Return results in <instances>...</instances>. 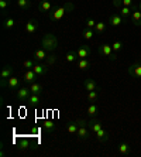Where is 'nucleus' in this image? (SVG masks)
I'll return each instance as SVG.
<instances>
[{
    "label": "nucleus",
    "mask_w": 141,
    "mask_h": 157,
    "mask_svg": "<svg viewBox=\"0 0 141 157\" xmlns=\"http://www.w3.org/2000/svg\"><path fill=\"white\" fill-rule=\"evenodd\" d=\"M82 37L85 38V40H87V41L92 40V38L95 37V30L93 29H87L86 27V29L82 31Z\"/></svg>",
    "instance_id": "nucleus-28"
},
{
    "label": "nucleus",
    "mask_w": 141,
    "mask_h": 157,
    "mask_svg": "<svg viewBox=\"0 0 141 157\" xmlns=\"http://www.w3.org/2000/svg\"><path fill=\"white\" fill-rule=\"evenodd\" d=\"M9 88L10 89H16L17 91L18 88H20V79L16 77H10L9 78Z\"/></svg>",
    "instance_id": "nucleus-26"
},
{
    "label": "nucleus",
    "mask_w": 141,
    "mask_h": 157,
    "mask_svg": "<svg viewBox=\"0 0 141 157\" xmlns=\"http://www.w3.org/2000/svg\"><path fill=\"white\" fill-rule=\"evenodd\" d=\"M33 71L37 74V75H44V74H47L48 71V65H43V64H35L33 68Z\"/></svg>",
    "instance_id": "nucleus-21"
},
{
    "label": "nucleus",
    "mask_w": 141,
    "mask_h": 157,
    "mask_svg": "<svg viewBox=\"0 0 141 157\" xmlns=\"http://www.w3.org/2000/svg\"><path fill=\"white\" fill-rule=\"evenodd\" d=\"M99 52H100L102 55H105V57H107V58H110L112 61H116L117 59V54L114 51H113V47L110 45V44H100V47H99Z\"/></svg>",
    "instance_id": "nucleus-3"
},
{
    "label": "nucleus",
    "mask_w": 141,
    "mask_h": 157,
    "mask_svg": "<svg viewBox=\"0 0 141 157\" xmlns=\"http://www.w3.org/2000/svg\"><path fill=\"white\" fill-rule=\"evenodd\" d=\"M87 128H89V130L93 132L95 135H96V132H99L102 129V122L99 121V119H91V121L87 122Z\"/></svg>",
    "instance_id": "nucleus-11"
},
{
    "label": "nucleus",
    "mask_w": 141,
    "mask_h": 157,
    "mask_svg": "<svg viewBox=\"0 0 141 157\" xmlns=\"http://www.w3.org/2000/svg\"><path fill=\"white\" fill-rule=\"evenodd\" d=\"M138 10H140V11H141V3H140V4H138Z\"/></svg>",
    "instance_id": "nucleus-42"
},
{
    "label": "nucleus",
    "mask_w": 141,
    "mask_h": 157,
    "mask_svg": "<svg viewBox=\"0 0 141 157\" xmlns=\"http://www.w3.org/2000/svg\"><path fill=\"white\" fill-rule=\"evenodd\" d=\"M17 6L23 10H28L31 9V0H17Z\"/></svg>",
    "instance_id": "nucleus-30"
},
{
    "label": "nucleus",
    "mask_w": 141,
    "mask_h": 157,
    "mask_svg": "<svg viewBox=\"0 0 141 157\" xmlns=\"http://www.w3.org/2000/svg\"><path fill=\"white\" fill-rule=\"evenodd\" d=\"M30 89H31V94H37V95H41L44 91V88L41 84L38 82H33V84H30Z\"/></svg>",
    "instance_id": "nucleus-22"
},
{
    "label": "nucleus",
    "mask_w": 141,
    "mask_h": 157,
    "mask_svg": "<svg viewBox=\"0 0 141 157\" xmlns=\"http://www.w3.org/2000/svg\"><path fill=\"white\" fill-rule=\"evenodd\" d=\"M87 122L83 121V119H79V129H78V133L76 136L79 137L80 140H86L89 139V130H87Z\"/></svg>",
    "instance_id": "nucleus-6"
},
{
    "label": "nucleus",
    "mask_w": 141,
    "mask_h": 157,
    "mask_svg": "<svg viewBox=\"0 0 141 157\" xmlns=\"http://www.w3.org/2000/svg\"><path fill=\"white\" fill-rule=\"evenodd\" d=\"M76 67H78L80 71H86V70H89L91 62H89V59H86V58L78 59V61H76Z\"/></svg>",
    "instance_id": "nucleus-20"
},
{
    "label": "nucleus",
    "mask_w": 141,
    "mask_h": 157,
    "mask_svg": "<svg viewBox=\"0 0 141 157\" xmlns=\"http://www.w3.org/2000/svg\"><path fill=\"white\" fill-rule=\"evenodd\" d=\"M38 78H40V75H37L33 70H25L24 75H23V79H24L25 84H33V82H37Z\"/></svg>",
    "instance_id": "nucleus-9"
},
{
    "label": "nucleus",
    "mask_w": 141,
    "mask_h": 157,
    "mask_svg": "<svg viewBox=\"0 0 141 157\" xmlns=\"http://www.w3.org/2000/svg\"><path fill=\"white\" fill-rule=\"evenodd\" d=\"M11 4V0H0V10H2V13H6V10H7V7Z\"/></svg>",
    "instance_id": "nucleus-33"
},
{
    "label": "nucleus",
    "mask_w": 141,
    "mask_h": 157,
    "mask_svg": "<svg viewBox=\"0 0 141 157\" xmlns=\"http://www.w3.org/2000/svg\"><path fill=\"white\" fill-rule=\"evenodd\" d=\"M83 86H85L86 91H98L99 89L98 84H96L93 79H91V78H87V79L83 81Z\"/></svg>",
    "instance_id": "nucleus-17"
},
{
    "label": "nucleus",
    "mask_w": 141,
    "mask_h": 157,
    "mask_svg": "<svg viewBox=\"0 0 141 157\" xmlns=\"http://www.w3.org/2000/svg\"><path fill=\"white\" fill-rule=\"evenodd\" d=\"M30 95H31V89H30V88H27V86L18 88L17 94H16V96H17L18 101H23V102H27V99H28Z\"/></svg>",
    "instance_id": "nucleus-8"
},
{
    "label": "nucleus",
    "mask_w": 141,
    "mask_h": 157,
    "mask_svg": "<svg viewBox=\"0 0 141 157\" xmlns=\"http://www.w3.org/2000/svg\"><path fill=\"white\" fill-rule=\"evenodd\" d=\"M34 65H35V62L33 59H24L23 61V68H25V70H33Z\"/></svg>",
    "instance_id": "nucleus-34"
},
{
    "label": "nucleus",
    "mask_w": 141,
    "mask_h": 157,
    "mask_svg": "<svg viewBox=\"0 0 141 157\" xmlns=\"http://www.w3.org/2000/svg\"><path fill=\"white\" fill-rule=\"evenodd\" d=\"M109 21H110V26L112 27H119V26H121V23H123V17L120 14H117V13H113V14L110 16V18H109Z\"/></svg>",
    "instance_id": "nucleus-12"
},
{
    "label": "nucleus",
    "mask_w": 141,
    "mask_h": 157,
    "mask_svg": "<svg viewBox=\"0 0 141 157\" xmlns=\"http://www.w3.org/2000/svg\"><path fill=\"white\" fill-rule=\"evenodd\" d=\"M76 58H78V54H76V51H69L68 54L65 55V59L68 62H76Z\"/></svg>",
    "instance_id": "nucleus-32"
},
{
    "label": "nucleus",
    "mask_w": 141,
    "mask_h": 157,
    "mask_svg": "<svg viewBox=\"0 0 141 157\" xmlns=\"http://www.w3.org/2000/svg\"><path fill=\"white\" fill-rule=\"evenodd\" d=\"M78 129H79V119L78 121H73V122H69L66 124V130H68L69 135H76L78 133Z\"/></svg>",
    "instance_id": "nucleus-15"
},
{
    "label": "nucleus",
    "mask_w": 141,
    "mask_h": 157,
    "mask_svg": "<svg viewBox=\"0 0 141 157\" xmlns=\"http://www.w3.org/2000/svg\"><path fill=\"white\" fill-rule=\"evenodd\" d=\"M45 61H47V65H52V64H55V62H57V55H55V54H50L47 57V59H45Z\"/></svg>",
    "instance_id": "nucleus-38"
},
{
    "label": "nucleus",
    "mask_w": 141,
    "mask_h": 157,
    "mask_svg": "<svg viewBox=\"0 0 141 157\" xmlns=\"http://www.w3.org/2000/svg\"><path fill=\"white\" fill-rule=\"evenodd\" d=\"M13 74V67L11 65H4L2 72H0V78H2V86L6 88L9 86V78L11 77Z\"/></svg>",
    "instance_id": "nucleus-4"
},
{
    "label": "nucleus",
    "mask_w": 141,
    "mask_h": 157,
    "mask_svg": "<svg viewBox=\"0 0 141 157\" xmlns=\"http://www.w3.org/2000/svg\"><path fill=\"white\" fill-rule=\"evenodd\" d=\"M130 20L134 26H141V11L138 10H133L130 14Z\"/></svg>",
    "instance_id": "nucleus-13"
},
{
    "label": "nucleus",
    "mask_w": 141,
    "mask_h": 157,
    "mask_svg": "<svg viewBox=\"0 0 141 157\" xmlns=\"http://www.w3.org/2000/svg\"><path fill=\"white\" fill-rule=\"evenodd\" d=\"M109 136H110V135H109V132L105 130L103 128H102L99 132H96V137H98L99 142H106V140L109 139Z\"/></svg>",
    "instance_id": "nucleus-24"
},
{
    "label": "nucleus",
    "mask_w": 141,
    "mask_h": 157,
    "mask_svg": "<svg viewBox=\"0 0 141 157\" xmlns=\"http://www.w3.org/2000/svg\"><path fill=\"white\" fill-rule=\"evenodd\" d=\"M41 45H43V48L45 50V51L52 52V51L57 50V47H58V38L51 33L44 34L43 40H41Z\"/></svg>",
    "instance_id": "nucleus-2"
},
{
    "label": "nucleus",
    "mask_w": 141,
    "mask_h": 157,
    "mask_svg": "<svg viewBox=\"0 0 141 157\" xmlns=\"http://www.w3.org/2000/svg\"><path fill=\"white\" fill-rule=\"evenodd\" d=\"M98 98H99V94H98V91H89L87 92V101L89 102H96L98 101Z\"/></svg>",
    "instance_id": "nucleus-31"
},
{
    "label": "nucleus",
    "mask_w": 141,
    "mask_h": 157,
    "mask_svg": "<svg viewBox=\"0 0 141 157\" xmlns=\"http://www.w3.org/2000/svg\"><path fill=\"white\" fill-rule=\"evenodd\" d=\"M134 4L133 0H123V6H127V7H131Z\"/></svg>",
    "instance_id": "nucleus-41"
},
{
    "label": "nucleus",
    "mask_w": 141,
    "mask_h": 157,
    "mask_svg": "<svg viewBox=\"0 0 141 157\" xmlns=\"http://www.w3.org/2000/svg\"><path fill=\"white\" fill-rule=\"evenodd\" d=\"M14 24H16V20H14V18H13V17H7L3 21V29L4 30H13Z\"/></svg>",
    "instance_id": "nucleus-27"
},
{
    "label": "nucleus",
    "mask_w": 141,
    "mask_h": 157,
    "mask_svg": "<svg viewBox=\"0 0 141 157\" xmlns=\"http://www.w3.org/2000/svg\"><path fill=\"white\" fill-rule=\"evenodd\" d=\"M41 102V95H37V94H31V95L28 96V99H27V103H28L30 106H38Z\"/></svg>",
    "instance_id": "nucleus-18"
},
{
    "label": "nucleus",
    "mask_w": 141,
    "mask_h": 157,
    "mask_svg": "<svg viewBox=\"0 0 141 157\" xmlns=\"http://www.w3.org/2000/svg\"><path fill=\"white\" fill-rule=\"evenodd\" d=\"M98 113H99V106L96 105L95 102H92L91 105L87 106V115H89V116H92V117H95Z\"/></svg>",
    "instance_id": "nucleus-25"
},
{
    "label": "nucleus",
    "mask_w": 141,
    "mask_h": 157,
    "mask_svg": "<svg viewBox=\"0 0 141 157\" xmlns=\"http://www.w3.org/2000/svg\"><path fill=\"white\" fill-rule=\"evenodd\" d=\"M43 128L45 129V132H47V133H54L55 132V128H57V126H55V122L54 121H51V119H48V121H44L43 122Z\"/></svg>",
    "instance_id": "nucleus-19"
},
{
    "label": "nucleus",
    "mask_w": 141,
    "mask_h": 157,
    "mask_svg": "<svg viewBox=\"0 0 141 157\" xmlns=\"http://www.w3.org/2000/svg\"><path fill=\"white\" fill-rule=\"evenodd\" d=\"M17 147L20 150H27V149H30V147H31V142H30L28 139H21L20 142L17 143Z\"/></svg>",
    "instance_id": "nucleus-29"
},
{
    "label": "nucleus",
    "mask_w": 141,
    "mask_h": 157,
    "mask_svg": "<svg viewBox=\"0 0 141 157\" xmlns=\"http://www.w3.org/2000/svg\"><path fill=\"white\" fill-rule=\"evenodd\" d=\"M47 52L48 51H45L44 48H40V50H37L35 52H34V58L37 59V61H43V59H47Z\"/></svg>",
    "instance_id": "nucleus-23"
},
{
    "label": "nucleus",
    "mask_w": 141,
    "mask_h": 157,
    "mask_svg": "<svg viewBox=\"0 0 141 157\" xmlns=\"http://www.w3.org/2000/svg\"><path fill=\"white\" fill-rule=\"evenodd\" d=\"M95 26H96V21H95L93 18H87L86 20V27L87 29H95Z\"/></svg>",
    "instance_id": "nucleus-39"
},
{
    "label": "nucleus",
    "mask_w": 141,
    "mask_h": 157,
    "mask_svg": "<svg viewBox=\"0 0 141 157\" xmlns=\"http://www.w3.org/2000/svg\"><path fill=\"white\" fill-rule=\"evenodd\" d=\"M95 33H103L106 30V24L103 21H99V23H96V26H95Z\"/></svg>",
    "instance_id": "nucleus-35"
},
{
    "label": "nucleus",
    "mask_w": 141,
    "mask_h": 157,
    "mask_svg": "<svg viewBox=\"0 0 141 157\" xmlns=\"http://www.w3.org/2000/svg\"><path fill=\"white\" fill-rule=\"evenodd\" d=\"M55 4H52L51 2H48V0H41L40 3H38V10L40 11H44V13H48V11H51V9L54 7Z\"/></svg>",
    "instance_id": "nucleus-14"
},
{
    "label": "nucleus",
    "mask_w": 141,
    "mask_h": 157,
    "mask_svg": "<svg viewBox=\"0 0 141 157\" xmlns=\"http://www.w3.org/2000/svg\"><path fill=\"white\" fill-rule=\"evenodd\" d=\"M113 6L117 9H121L123 7V0H113Z\"/></svg>",
    "instance_id": "nucleus-40"
},
{
    "label": "nucleus",
    "mask_w": 141,
    "mask_h": 157,
    "mask_svg": "<svg viewBox=\"0 0 141 157\" xmlns=\"http://www.w3.org/2000/svg\"><path fill=\"white\" fill-rule=\"evenodd\" d=\"M127 72H128V75L135 78V79H141V59L137 62H134V64H131V65L127 68Z\"/></svg>",
    "instance_id": "nucleus-5"
},
{
    "label": "nucleus",
    "mask_w": 141,
    "mask_h": 157,
    "mask_svg": "<svg viewBox=\"0 0 141 157\" xmlns=\"http://www.w3.org/2000/svg\"><path fill=\"white\" fill-rule=\"evenodd\" d=\"M92 52L91 47L89 45H80L78 50H76V54H78V59H82V58H86L89 57Z\"/></svg>",
    "instance_id": "nucleus-10"
},
{
    "label": "nucleus",
    "mask_w": 141,
    "mask_h": 157,
    "mask_svg": "<svg viewBox=\"0 0 141 157\" xmlns=\"http://www.w3.org/2000/svg\"><path fill=\"white\" fill-rule=\"evenodd\" d=\"M73 4L72 3H66L65 6H54L51 9V11H48V17L51 21H58L65 16L66 11H72L73 10Z\"/></svg>",
    "instance_id": "nucleus-1"
},
{
    "label": "nucleus",
    "mask_w": 141,
    "mask_h": 157,
    "mask_svg": "<svg viewBox=\"0 0 141 157\" xmlns=\"http://www.w3.org/2000/svg\"><path fill=\"white\" fill-rule=\"evenodd\" d=\"M131 7H127V6H123V7H121V17L123 18H127L128 17V16L131 14Z\"/></svg>",
    "instance_id": "nucleus-36"
},
{
    "label": "nucleus",
    "mask_w": 141,
    "mask_h": 157,
    "mask_svg": "<svg viewBox=\"0 0 141 157\" xmlns=\"http://www.w3.org/2000/svg\"><path fill=\"white\" fill-rule=\"evenodd\" d=\"M112 47H113V51H114V52H116V54H117V52H119L120 50L123 48V43H121V41H119V40H117V41H114V43H113V45H112Z\"/></svg>",
    "instance_id": "nucleus-37"
},
{
    "label": "nucleus",
    "mask_w": 141,
    "mask_h": 157,
    "mask_svg": "<svg viewBox=\"0 0 141 157\" xmlns=\"http://www.w3.org/2000/svg\"><path fill=\"white\" fill-rule=\"evenodd\" d=\"M38 27H40L38 21H37L35 18H31V20H28V21L25 23L24 30L27 34H34L35 31H38Z\"/></svg>",
    "instance_id": "nucleus-7"
},
{
    "label": "nucleus",
    "mask_w": 141,
    "mask_h": 157,
    "mask_svg": "<svg viewBox=\"0 0 141 157\" xmlns=\"http://www.w3.org/2000/svg\"><path fill=\"white\" fill-rule=\"evenodd\" d=\"M117 150H119V153L121 154V156H130V153H131L130 146H128V143H126V142L120 143L119 147H117Z\"/></svg>",
    "instance_id": "nucleus-16"
}]
</instances>
